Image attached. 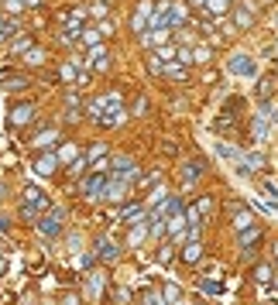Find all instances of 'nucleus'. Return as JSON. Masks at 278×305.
Segmentation results:
<instances>
[{
  "instance_id": "1",
  "label": "nucleus",
  "mask_w": 278,
  "mask_h": 305,
  "mask_svg": "<svg viewBox=\"0 0 278 305\" xmlns=\"http://www.w3.org/2000/svg\"><path fill=\"white\" fill-rule=\"evenodd\" d=\"M227 72H230V76H241V79H254L258 76V62L251 55L237 52L233 58H227Z\"/></svg>"
},
{
  "instance_id": "2",
  "label": "nucleus",
  "mask_w": 278,
  "mask_h": 305,
  "mask_svg": "<svg viewBox=\"0 0 278 305\" xmlns=\"http://www.w3.org/2000/svg\"><path fill=\"white\" fill-rule=\"evenodd\" d=\"M106 103H110V106L103 110V117H100L96 124H100V127H117L120 120H124V106H120V93H110V96H106Z\"/></svg>"
},
{
  "instance_id": "3",
  "label": "nucleus",
  "mask_w": 278,
  "mask_h": 305,
  "mask_svg": "<svg viewBox=\"0 0 278 305\" xmlns=\"http://www.w3.org/2000/svg\"><path fill=\"white\" fill-rule=\"evenodd\" d=\"M155 14H158V4H151V0H144V4H138V14H134V31H141V34H148V28H151V21H155Z\"/></svg>"
},
{
  "instance_id": "4",
  "label": "nucleus",
  "mask_w": 278,
  "mask_h": 305,
  "mask_svg": "<svg viewBox=\"0 0 278 305\" xmlns=\"http://www.w3.org/2000/svg\"><path fill=\"white\" fill-rule=\"evenodd\" d=\"M62 220H66V209H52L48 216L38 220V233H45V237H58V233H62Z\"/></svg>"
},
{
  "instance_id": "5",
  "label": "nucleus",
  "mask_w": 278,
  "mask_h": 305,
  "mask_svg": "<svg viewBox=\"0 0 278 305\" xmlns=\"http://www.w3.org/2000/svg\"><path fill=\"white\" fill-rule=\"evenodd\" d=\"M106 185H110V182H106L103 171H93L90 179L82 182V192L90 195V199H103V195H106Z\"/></svg>"
},
{
  "instance_id": "6",
  "label": "nucleus",
  "mask_w": 278,
  "mask_h": 305,
  "mask_svg": "<svg viewBox=\"0 0 278 305\" xmlns=\"http://www.w3.org/2000/svg\"><path fill=\"white\" fill-rule=\"evenodd\" d=\"M24 206H35L41 213V209H48V199H45V192H38V185H28L24 189Z\"/></svg>"
},
{
  "instance_id": "7",
  "label": "nucleus",
  "mask_w": 278,
  "mask_h": 305,
  "mask_svg": "<svg viewBox=\"0 0 278 305\" xmlns=\"http://www.w3.org/2000/svg\"><path fill=\"white\" fill-rule=\"evenodd\" d=\"M0 86L7 93H17V90H24L28 86V79L24 76H17V72H0Z\"/></svg>"
},
{
  "instance_id": "8",
  "label": "nucleus",
  "mask_w": 278,
  "mask_h": 305,
  "mask_svg": "<svg viewBox=\"0 0 278 305\" xmlns=\"http://www.w3.org/2000/svg\"><path fill=\"white\" fill-rule=\"evenodd\" d=\"M31 117H35V106H31V103H21V106H14V110H11V127L28 124Z\"/></svg>"
},
{
  "instance_id": "9",
  "label": "nucleus",
  "mask_w": 278,
  "mask_h": 305,
  "mask_svg": "<svg viewBox=\"0 0 278 305\" xmlns=\"http://www.w3.org/2000/svg\"><path fill=\"white\" fill-rule=\"evenodd\" d=\"M103 199H110V203H124V199H127V185H124V179L110 182V185H106V195H103Z\"/></svg>"
},
{
  "instance_id": "10",
  "label": "nucleus",
  "mask_w": 278,
  "mask_h": 305,
  "mask_svg": "<svg viewBox=\"0 0 278 305\" xmlns=\"http://www.w3.org/2000/svg\"><path fill=\"white\" fill-rule=\"evenodd\" d=\"M199 257H203V244H199V240H189V244L182 247V260L185 264H196Z\"/></svg>"
},
{
  "instance_id": "11",
  "label": "nucleus",
  "mask_w": 278,
  "mask_h": 305,
  "mask_svg": "<svg viewBox=\"0 0 278 305\" xmlns=\"http://www.w3.org/2000/svg\"><path fill=\"white\" fill-rule=\"evenodd\" d=\"M233 24H237V28H251V24H254L251 7H237V11H233Z\"/></svg>"
},
{
  "instance_id": "12",
  "label": "nucleus",
  "mask_w": 278,
  "mask_h": 305,
  "mask_svg": "<svg viewBox=\"0 0 278 305\" xmlns=\"http://www.w3.org/2000/svg\"><path fill=\"white\" fill-rule=\"evenodd\" d=\"M55 165H58V158H55V155H45V158H38L35 171H38V175H52V171H55Z\"/></svg>"
},
{
  "instance_id": "13",
  "label": "nucleus",
  "mask_w": 278,
  "mask_h": 305,
  "mask_svg": "<svg viewBox=\"0 0 278 305\" xmlns=\"http://www.w3.org/2000/svg\"><path fill=\"white\" fill-rule=\"evenodd\" d=\"M90 62L96 69H106V45H93L90 48Z\"/></svg>"
},
{
  "instance_id": "14",
  "label": "nucleus",
  "mask_w": 278,
  "mask_h": 305,
  "mask_svg": "<svg viewBox=\"0 0 278 305\" xmlns=\"http://www.w3.org/2000/svg\"><path fill=\"white\" fill-rule=\"evenodd\" d=\"M17 31H21V24L14 21V17H7V21H0V41H7V38H14Z\"/></svg>"
},
{
  "instance_id": "15",
  "label": "nucleus",
  "mask_w": 278,
  "mask_h": 305,
  "mask_svg": "<svg viewBox=\"0 0 278 305\" xmlns=\"http://www.w3.org/2000/svg\"><path fill=\"white\" fill-rule=\"evenodd\" d=\"M185 223H189V220H185L182 213H179V216H168V220H165V226H168V233H172V237H179V233H182Z\"/></svg>"
},
{
  "instance_id": "16",
  "label": "nucleus",
  "mask_w": 278,
  "mask_h": 305,
  "mask_svg": "<svg viewBox=\"0 0 278 305\" xmlns=\"http://www.w3.org/2000/svg\"><path fill=\"white\" fill-rule=\"evenodd\" d=\"M110 165L117 168V175H120V179H127V175H134V161H131V158H114Z\"/></svg>"
},
{
  "instance_id": "17",
  "label": "nucleus",
  "mask_w": 278,
  "mask_h": 305,
  "mask_svg": "<svg viewBox=\"0 0 278 305\" xmlns=\"http://www.w3.org/2000/svg\"><path fill=\"white\" fill-rule=\"evenodd\" d=\"M100 257H103L106 264H114V260L120 257V250H117L114 244H110V240H100Z\"/></svg>"
},
{
  "instance_id": "18",
  "label": "nucleus",
  "mask_w": 278,
  "mask_h": 305,
  "mask_svg": "<svg viewBox=\"0 0 278 305\" xmlns=\"http://www.w3.org/2000/svg\"><path fill=\"white\" fill-rule=\"evenodd\" d=\"M165 76L182 82V79H185V66H182V62H165Z\"/></svg>"
},
{
  "instance_id": "19",
  "label": "nucleus",
  "mask_w": 278,
  "mask_h": 305,
  "mask_svg": "<svg viewBox=\"0 0 278 305\" xmlns=\"http://www.w3.org/2000/svg\"><path fill=\"white\" fill-rule=\"evenodd\" d=\"M251 223H254V220H251V213H247V209H237V213H233V226H237V230H251Z\"/></svg>"
},
{
  "instance_id": "20",
  "label": "nucleus",
  "mask_w": 278,
  "mask_h": 305,
  "mask_svg": "<svg viewBox=\"0 0 278 305\" xmlns=\"http://www.w3.org/2000/svg\"><path fill=\"white\" fill-rule=\"evenodd\" d=\"M199 175H203V165H199V161H189V165H185V171H182L185 182H196Z\"/></svg>"
},
{
  "instance_id": "21",
  "label": "nucleus",
  "mask_w": 278,
  "mask_h": 305,
  "mask_svg": "<svg viewBox=\"0 0 278 305\" xmlns=\"http://www.w3.org/2000/svg\"><path fill=\"white\" fill-rule=\"evenodd\" d=\"M271 278H275V274H271V268H268V264H258V268H254V281H258V285H268Z\"/></svg>"
},
{
  "instance_id": "22",
  "label": "nucleus",
  "mask_w": 278,
  "mask_h": 305,
  "mask_svg": "<svg viewBox=\"0 0 278 305\" xmlns=\"http://www.w3.org/2000/svg\"><path fill=\"white\" fill-rule=\"evenodd\" d=\"M100 38H103V34H100V28H96V31H90V28H82V45H103V41H100Z\"/></svg>"
},
{
  "instance_id": "23",
  "label": "nucleus",
  "mask_w": 278,
  "mask_h": 305,
  "mask_svg": "<svg viewBox=\"0 0 278 305\" xmlns=\"http://www.w3.org/2000/svg\"><path fill=\"white\" fill-rule=\"evenodd\" d=\"M24 62H28V66H45V52H41V48H31V52H24Z\"/></svg>"
},
{
  "instance_id": "24",
  "label": "nucleus",
  "mask_w": 278,
  "mask_h": 305,
  "mask_svg": "<svg viewBox=\"0 0 278 305\" xmlns=\"http://www.w3.org/2000/svg\"><path fill=\"white\" fill-rule=\"evenodd\" d=\"M203 7H206L213 17H220V14L227 11V0H203Z\"/></svg>"
},
{
  "instance_id": "25",
  "label": "nucleus",
  "mask_w": 278,
  "mask_h": 305,
  "mask_svg": "<svg viewBox=\"0 0 278 305\" xmlns=\"http://www.w3.org/2000/svg\"><path fill=\"white\" fill-rule=\"evenodd\" d=\"M258 240H261V230H258V226H251V230H244V237H241V244H244V247H254Z\"/></svg>"
},
{
  "instance_id": "26",
  "label": "nucleus",
  "mask_w": 278,
  "mask_h": 305,
  "mask_svg": "<svg viewBox=\"0 0 278 305\" xmlns=\"http://www.w3.org/2000/svg\"><path fill=\"white\" fill-rule=\"evenodd\" d=\"M244 165H247V171H254V168H265L268 161L265 155H244Z\"/></svg>"
},
{
  "instance_id": "27",
  "label": "nucleus",
  "mask_w": 278,
  "mask_h": 305,
  "mask_svg": "<svg viewBox=\"0 0 278 305\" xmlns=\"http://www.w3.org/2000/svg\"><path fill=\"white\" fill-rule=\"evenodd\" d=\"M148 230H151V226H148V223H138V226H134V230H131V244H134V247H138L141 240L148 237Z\"/></svg>"
},
{
  "instance_id": "28",
  "label": "nucleus",
  "mask_w": 278,
  "mask_h": 305,
  "mask_svg": "<svg viewBox=\"0 0 278 305\" xmlns=\"http://www.w3.org/2000/svg\"><path fill=\"white\" fill-rule=\"evenodd\" d=\"M58 76H62V79H66V82H72V79H79V72H76V62H66V66L58 69Z\"/></svg>"
},
{
  "instance_id": "29",
  "label": "nucleus",
  "mask_w": 278,
  "mask_h": 305,
  "mask_svg": "<svg viewBox=\"0 0 278 305\" xmlns=\"http://www.w3.org/2000/svg\"><path fill=\"white\" fill-rule=\"evenodd\" d=\"M199 292H206V295H220V292H223V285H220V281H206V278H203V281H199Z\"/></svg>"
},
{
  "instance_id": "30",
  "label": "nucleus",
  "mask_w": 278,
  "mask_h": 305,
  "mask_svg": "<svg viewBox=\"0 0 278 305\" xmlns=\"http://www.w3.org/2000/svg\"><path fill=\"white\" fill-rule=\"evenodd\" d=\"M103 288V274H90V298H96Z\"/></svg>"
},
{
  "instance_id": "31",
  "label": "nucleus",
  "mask_w": 278,
  "mask_h": 305,
  "mask_svg": "<svg viewBox=\"0 0 278 305\" xmlns=\"http://www.w3.org/2000/svg\"><path fill=\"white\" fill-rule=\"evenodd\" d=\"M31 48H35V45H31L28 38H21V41H11V52H14V55H24V52H31Z\"/></svg>"
},
{
  "instance_id": "32",
  "label": "nucleus",
  "mask_w": 278,
  "mask_h": 305,
  "mask_svg": "<svg viewBox=\"0 0 278 305\" xmlns=\"http://www.w3.org/2000/svg\"><path fill=\"white\" fill-rule=\"evenodd\" d=\"M141 216V203H134V206H127V209H120V220L127 223V220H138Z\"/></svg>"
},
{
  "instance_id": "33",
  "label": "nucleus",
  "mask_w": 278,
  "mask_h": 305,
  "mask_svg": "<svg viewBox=\"0 0 278 305\" xmlns=\"http://www.w3.org/2000/svg\"><path fill=\"white\" fill-rule=\"evenodd\" d=\"M213 58V52H209L206 45H199V48H193V62H209Z\"/></svg>"
},
{
  "instance_id": "34",
  "label": "nucleus",
  "mask_w": 278,
  "mask_h": 305,
  "mask_svg": "<svg viewBox=\"0 0 278 305\" xmlns=\"http://www.w3.org/2000/svg\"><path fill=\"white\" fill-rule=\"evenodd\" d=\"M55 137H58V134H55V130H45V134H38V137H35V144H41V147H48V144H52V141H55Z\"/></svg>"
},
{
  "instance_id": "35",
  "label": "nucleus",
  "mask_w": 278,
  "mask_h": 305,
  "mask_svg": "<svg viewBox=\"0 0 278 305\" xmlns=\"http://www.w3.org/2000/svg\"><path fill=\"white\" fill-rule=\"evenodd\" d=\"M144 305H168L158 292H144Z\"/></svg>"
},
{
  "instance_id": "36",
  "label": "nucleus",
  "mask_w": 278,
  "mask_h": 305,
  "mask_svg": "<svg viewBox=\"0 0 278 305\" xmlns=\"http://www.w3.org/2000/svg\"><path fill=\"white\" fill-rule=\"evenodd\" d=\"M58 158H62V161H76V158H79V155H76V144H66V147H62V151H58Z\"/></svg>"
},
{
  "instance_id": "37",
  "label": "nucleus",
  "mask_w": 278,
  "mask_h": 305,
  "mask_svg": "<svg viewBox=\"0 0 278 305\" xmlns=\"http://www.w3.org/2000/svg\"><path fill=\"white\" fill-rule=\"evenodd\" d=\"M271 90H275V79H265L261 86H258V96L265 100V96H271Z\"/></svg>"
},
{
  "instance_id": "38",
  "label": "nucleus",
  "mask_w": 278,
  "mask_h": 305,
  "mask_svg": "<svg viewBox=\"0 0 278 305\" xmlns=\"http://www.w3.org/2000/svg\"><path fill=\"white\" fill-rule=\"evenodd\" d=\"M148 72H165V62H162L158 55H151V58H148Z\"/></svg>"
},
{
  "instance_id": "39",
  "label": "nucleus",
  "mask_w": 278,
  "mask_h": 305,
  "mask_svg": "<svg viewBox=\"0 0 278 305\" xmlns=\"http://www.w3.org/2000/svg\"><path fill=\"white\" fill-rule=\"evenodd\" d=\"M261 189H265L268 195H271V199H278V182H271V179H265L261 182Z\"/></svg>"
},
{
  "instance_id": "40",
  "label": "nucleus",
  "mask_w": 278,
  "mask_h": 305,
  "mask_svg": "<svg viewBox=\"0 0 278 305\" xmlns=\"http://www.w3.org/2000/svg\"><path fill=\"white\" fill-rule=\"evenodd\" d=\"M172 244H165V247H158V260H162V264H168V260H172Z\"/></svg>"
},
{
  "instance_id": "41",
  "label": "nucleus",
  "mask_w": 278,
  "mask_h": 305,
  "mask_svg": "<svg viewBox=\"0 0 278 305\" xmlns=\"http://www.w3.org/2000/svg\"><path fill=\"white\" fill-rule=\"evenodd\" d=\"M165 302H168V305L179 302V288H175V285H168V288H165Z\"/></svg>"
},
{
  "instance_id": "42",
  "label": "nucleus",
  "mask_w": 278,
  "mask_h": 305,
  "mask_svg": "<svg viewBox=\"0 0 278 305\" xmlns=\"http://www.w3.org/2000/svg\"><path fill=\"white\" fill-rule=\"evenodd\" d=\"M258 209H261V213H268V216H278V206L275 203H254Z\"/></svg>"
},
{
  "instance_id": "43",
  "label": "nucleus",
  "mask_w": 278,
  "mask_h": 305,
  "mask_svg": "<svg viewBox=\"0 0 278 305\" xmlns=\"http://www.w3.org/2000/svg\"><path fill=\"white\" fill-rule=\"evenodd\" d=\"M179 62H182V66H189V62H193V48H179Z\"/></svg>"
},
{
  "instance_id": "44",
  "label": "nucleus",
  "mask_w": 278,
  "mask_h": 305,
  "mask_svg": "<svg viewBox=\"0 0 278 305\" xmlns=\"http://www.w3.org/2000/svg\"><path fill=\"white\" fill-rule=\"evenodd\" d=\"M82 171H86V158L79 155V158L72 161V175H82Z\"/></svg>"
},
{
  "instance_id": "45",
  "label": "nucleus",
  "mask_w": 278,
  "mask_h": 305,
  "mask_svg": "<svg viewBox=\"0 0 278 305\" xmlns=\"http://www.w3.org/2000/svg\"><path fill=\"white\" fill-rule=\"evenodd\" d=\"M100 34H103V38H110V34H114V24L103 21V24H100Z\"/></svg>"
},
{
  "instance_id": "46",
  "label": "nucleus",
  "mask_w": 278,
  "mask_h": 305,
  "mask_svg": "<svg viewBox=\"0 0 278 305\" xmlns=\"http://www.w3.org/2000/svg\"><path fill=\"white\" fill-rule=\"evenodd\" d=\"M96 155H106V147H103V144H93V151H90V158H93V161H96Z\"/></svg>"
},
{
  "instance_id": "47",
  "label": "nucleus",
  "mask_w": 278,
  "mask_h": 305,
  "mask_svg": "<svg viewBox=\"0 0 278 305\" xmlns=\"http://www.w3.org/2000/svg\"><path fill=\"white\" fill-rule=\"evenodd\" d=\"M7 230H11V220H7V216H0V233H7Z\"/></svg>"
},
{
  "instance_id": "48",
  "label": "nucleus",
  "mask_w": 278,
  "mask_h": 305,
  "mask_svg": "<svg viewBox=\"0 0 278 305\" xmlns=\"http://www.w3.org/2000/svg\"><path fill=\"white\" fill-rule=\"evenodd\" d=\"M62 305H79V298H76V295H69V298H66Z\"/></svg>"
},
{
  "instance_id": "49",
  "label": "nucleus",
  "mask_w": 278,
  "mask_h": 305,
  "mask_svg": "<svg viewBox=\"0 0 278 305\" xmlns=\"http://www.w3.org/2000/svg\"><path fill=\"white\" fill-rule=\"evenodd\" d=\"M4 271H7V260H4V257H0V274H4Z\"/></svg>"
},
{
  "instance_id": "50",
  "label": "nucleus",
  "mask_w": 278,
  "mask_h": 305,
  "mask_svg": "<svg viewBox=\"0 0 278 305\" xmlns=\"http://www.w3.org/2000/svg\"><path fill=\"white\" fill-rule=\"evenodd\" d=\"M24 7H38V0H28V4H24Z\"/></svg>"
},
{
  "instance_id": "51",
  "label": "nucleus",
  "mask_w": 278,
  "mask_h": 305,
  "mask_svg": "<svg viewBox=\"0 0 278 305\" xmlns=\"http://www.w3.org/2000/svg\"><path fill=\"white\" fill-rule=\"evenodd\" d=\"M175 305H189V302H182V298H179V302H175Z\"/></svg>"
},
{
  "instance_id": "52",
  "label": "nucleus",
  "mask_w": 278,
  "mask_h": 305,
  "mask_svg": "<svg viewBox=\"0 0 278 305\" xmlns=\"http://www.w3.org/2000/svg\"><path fill=\"white\" fill-rule=\"evenodd\" d=\"M275 28H278V17H275Z\"/></svg>"
},
{
  "instance_id": "53",
  "label": "nucleus",
  "mask_w": 278,
  "mask_h": 305,
  "mask_svg": "<svg viewBox=\"0 0 278 305\" xmlns=\"http://www.w3.org/2000/svg\"><path fill=\"white\" fill-rule=\"evenodd\" d=\"M196 4H203V0H196Z\"/></svg>"
}]
</instances>
